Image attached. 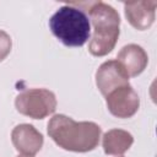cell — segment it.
<instances>
[{"label": "cell", "mask_w": 157, "mask_h": 157, "mask_svg": "<svg viewBox=\"0 0 157 157\" xmlns=\"http://www.w3.org/2000/svg\"><path fill=\"white\" fill-rule=\"evenodd\" d=\"M12 48V39L11 37L2 29H0V61L6 59V56L10 54Z\"/></svg>", "instance_id": "8fae6325"}, {"label": "cell", "mask_w": 157, "mask_h": 157, "mask_svg": "<svg viewBox=\"0 0 157 157\" xmlns=\"http://www.w3.org/2000/svg\"><path fill=\"white\" fill-rule=\"evenodd\" d=\"M49 28L66 47H82L91 36V22L87 13L72 2L55 11L49 20Z\"/></svg>", "instance_id": "3957f363"}, {"label": "cell", "mask_w": 157, "mask_h": 157, "mask_svg": "<svg viewBox=\"0 0 157 157\" xmlns=\"http://www.w3.org/2000/svg\"><path fill=\"white\" fill-rule=\"evenodd\" d=\"M120 157H123V156H120Z\"/></svg>", "instance_id": "4fadbf2b"}, {"label": "cell", "mask_w": 157, "mask_h": 157, "mask_svg": "<svg viewBox=\"0 0 157 157\" xmlns=\"http://www.w3.org/2000/svg\"><path fill=\"white\" fill-rule=\"evenodd\" d=\"M129 77L139 76L148 64V56L145 49L137 44L124 45L117 56Z\"/></svg>", "instance_id": "9c48e42d"}, {"label": "cell", "mask_w": 157, "mask_h": 157, "mask_svg": "<svg viewBox=\"0 0 157 157\" xmlns=\"http://www.w3.org/2000/svg\"><path fill=\"white\" fill-rule=\"evenodd\" d=\"M134 144L132 135L121 129H110L102 137V146L105 155L121 156Z\"/></svg>", "instance_id": "30bf717a"}, {"label": "cell", "mask_w": 157, "mask_h": 157, "mask_svg": "<svg viewBox=\"0 0 157 157\" xmlns=\"http://www.w3.org/2000/svg\"><path fill=\"white\" fill-rule=\"evenodd\" d=\"M49 137L63 150L88 152L94 150L101 139L102 129L93 121H75L64 114H55L48 123Z\"/></svg>", "instance_id": "6da1fadb"}, {"label": "cell", "mask_w": 157, "mask_h": 157, "mask_svg": "<svg viewBox=\"0 0 157 157\" xmlns=\"http://www.w3.org/2000/svg\"><path fill=\"white\" fill-rule=\"evenodd\" d=\"M15 107L22 115L32 119H44L56 109V97L47 88H29L17 94Z\"/></svg>", "instance_id": "277c9868"}, {"label": "cell", "mask_w": 157, "mask_h": 157, "mask_svg": "<svg viewBox=\"0 0 157 157\" xmlns=\"http://www.w3.org/2000/svg\"><path fill=\"white\" fill-rule=\"evenodd\" d=\"M18 157H33V156H23V155H21V156H18Z\"/></svg>", "instance_id": "7c38bea8"}, {"label": "cell", "mask_w": 157, "mask_h": 157, "mask_svg": "<svg viewBox=\"0 0 157 157\" xmlns=\"http://www.w3.org/2000/svg\"><path fill=\"white\" fill-rule=\"evenodd\" d=\"M107 108L112 115L126 119L136 114L140 107V98L132 86L125 85L115 88L105 96Z\"/></svg>", "instance_id": "5b68a950"}, {"label": "cell", "mask_w": 157, "mask_h": 157, "mask_svg": "<svg viewBox=\"0 0 157 157\" xmlns=\"http://www.w3.org/2000/svg\"><path fill=\"white\" fill-rule=\"evenodd\" d=\"M96 85L99 92L105 97L115 88L129 85V76L118 60H108L97 69Z\"/></svg>", "instance_id": "8992f818"}, {"label": "cell", "mask_w": 157, "mask_h": 157, "mask_svg": "<svg viewBox=\"0 0 157 157\" xmlns=\"http://www.w3.org/2000/svg\"><path fill=\"white\" fill-rule=\"evenodd\" d=\"M156 1L124 2V12L128 22L137 31H145L152 26L156 17Z\"/></svg>", "instance_id": "ba28073f"}, {"label": "cell", "mask_w": 157, "mask_h": 157, "mask_svg": "<svg viewBox=\"0 0 157 157\" xmlns=\"http://www.w3.org/2000/svg\"><path fill=\"white\" fill-rule=\"evenodd\" d=\"M72 4L82 9L92 22L93 36L88 44V52L93 56L109 54L114 49L120 34V16L118 11L103 1Z\"/></svg>", "instance_id": "7a4b0ae2"}, {"label": "cell", "mask_w": 157, "mask_h": 157, "mask_svg": "<svg viewBox=\"0 0 157 157\" xmlns=\"http://www.w3.org/2000/svg\"><path fill=\"white\" fill-rule=\"evenodd\" d=\"M11 141L17 152L23 156H34L40 151L44 137L31 124H20L11 131Z\"/></svg>", "instance_id": "52a82bcc"}]
</instances>
